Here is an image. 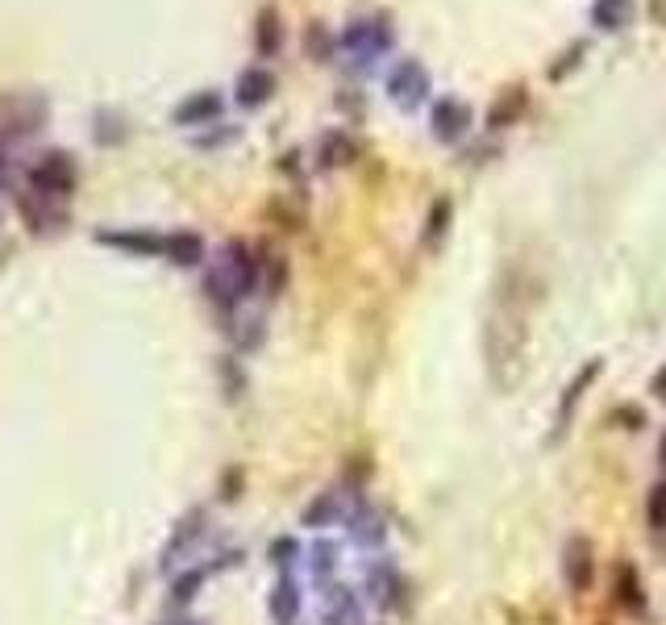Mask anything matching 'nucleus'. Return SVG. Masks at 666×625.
Returning <instances> with one entry per match:
<instances>
[{"mask_svg":"<svg viewBox=\"0 0 666 625\" xmlns=\"http://www.w3.org/2000/svg\"><path fill=\"white\" fill-rule=\"evenodd\" d=\"M221 96L208 88V92H192L184 104H175V113H171V122L175 125H208L213 117H221Z\"/></svg>","mask_w":666,"mask_h":625,"instance_id":"22","label":"nucleus"},{"mask_svg":"<svg viewBox=\"0 0 666 625\" xmlns=\"http://www.w3.org/2000/svg\"><path fill=\"white\" fill-rule=\"evenodd\" d=\"M525 104H529V92H525V88H504L496 96V104L487 109V129H508V125H517L520 113H525Z\"/></svg>","mask_w":666,"mask_h":625,"instance_id":"24","label":"nucleus"},{"mask_svg":"<svg viewBox=\"0 0 666 625\" xmlns=\"http://www.w3.org/2000/svg\"><path fill=\"white\" fill-rule=\"evenodd\" d=\"M271 96H275V76H271L267 67H246V71L238 76L233 101L242 104V109H263Z\"/></svg>","mask_w":666,"mask_h":625,"instance_id":"17","label":"nucleus"},{"mask_svg":"<svg viewBox=\"0 0 666 625\" xmlns=\"http://www.w3.org/2000/svg\"><path fill=\"white\" fill-rule=\"evenodd\" d=\"M267 613H271V625H300V613H305V592H300V580H296L291 571H284L279 580L271 583Z\"/></svg>","mask_w":666,"mask_h":625,"instance_id":"12","label":"nucleus"},{"mask_svg":"<svg viewBox=\"0 0 666 625\" xmlns=\"http://www.w3.org/2000/svg\"><path fill=\"white\" fill-rule=\"evenodd\" d=\"M471 125H475V113H471V104L458 101V96H441V101H434V109H429V134H434L441 146L462 143V138L471 134Z\"/></svg>","mask_w":666,"mask_h":625,"instance_id":"8","label":"nucleus"},{"mask_svg":"<svg viewBox=\"0 0 666 625\" xmlns=\"http://www.w3.org/2000/svg\"><path fill=\"white\" fill-rule=\"evenodd\" d=\"M520 354H525V317L508 300H500L496 312L487 317V372L500 393H508L517 384Z\"/></svg>","mask_w":666,"mask_h":625,"instance_id":"2","label":"nucleus"},{"mask_svg":"<svg viewBox=\"0 0 666 625\" xmlns=\"http://www.w3.org/2000/svg\"><path fill=\"white\" fill-rule=\"evenodd\" d=\"M96 242H101V247L129 250V254H163L166 247L163 234H150V229H101Z\"/></svg>","mask_w":666,"mask_h":625,"instance_id":"16","label":"nucleus"},{"mask_svg":"<svg viewBox=\"0 0 666 625\" xmlns=\"http://www.w3.org/2000/svg\"><path fill=\"white\" fill-rule=\"evenodd\" d=\"M429 92H434V80H429V67L421 59H400L388 71V96H392L395 109L416 113L421 104L429 101Z\"/></svg>","mask_w":666,"mask_h":625,"instance_id":"5","label":"nucleus"},{"mask_svg":"<svg viewBox=\"0 0 666 625\" xmlns=\"http://www.w3.org/2000/svg\"><path fill=\"white\" fill-rule=\"evenodd\" d=\"M337 46L358 63H371L379 55H388L395 46V30H392V18H358L342 30Z\"/></svg>","mask_w":666,"mask_h":625,"instance_id":"4","label":"nucleus"},{"mask_svg":"<svg viewBox=\"0 0 666 625\" xmlns=\"http://www.w3.org/2000/svg\"><path fill=\"white\" fill-rule=\"evenodd\" d=\"M562 583L575 596L592 592V583H596V550H592V542L583 538V534H571V538L562 542Z\"/></svg>","mask_w":666,"mask_h":625,"instance_id":"9","label":"nucleus"},{"mask_svg":"<svg viewBox=\"0 0 666 625\" xmlns=\"http://www.w3.org/2000/svg\"><path fill=\"white\" fill-rule=\"evenodd\" d=\"M342 546L333 538H317L309 546V576L317 588H330V583H337V571H342Z\"/></svg>","mask_w":666,"mask_h":625,"instance_id":"21","label":"nucleus"},{"mask_svg":"<svg viewBox=\"0 0 666 625\" xmlns=\"http://www.w3.org/2000/svg\"><path fill=\"white\" fill-rule=\"evenodd\" d=\"M354 155H358V146H354V138H351V134H342V129L321 134V143H317V163L325 167V171L354 163Z\"/></svg>","mask_w":666,"mask_h":625,"instance_id":"25","label":"nucleus"},{"mask_svg":"<svg viewBox=\"0 0 666 625\" xmlns=\"http://www.w3.org/2000/svg\"><path fill=\"white\" fill-rule=\"evenodd\" d=\"M163 254L180 268H200L205 263V238L192 234V229H175V234H166Z\"/></svg>","mask_w":666,"mask_h":625,"instance_id":"23","label":"nucleus"},{"mask_svg":"<svg viewBox=\"0 0 666 625\" xmlns=\"http://www.w3.org/2000/svg\"><path fill=\"white\" fill-rule=\"evenodd\" d=\"M351 513V504H346V492L342 488H330V492H321V497L312 500L309 509L300 513V525H309V530H325V525H337V521H346Z\"/></svg>","mask_w":666,"mask_h":625,"instance_id":"18","label":"nucleus"},{"mask_svg":"<svg viewBox=\"0 0 666 625\" xmlns=\"http://www.w3.org/2000/svg\"><path fill=\"white\" fill-rule=\"evenodd\" d=\"M321 625H367V604L351 583L321 588Z\"/></svg>","mask_w":666,"mask_h":625,"instance_id":"10","label":"nucleus"},{"mask_svg":"<svg viewBox=\"0 0 666 625\" xmlns=\"http://www.w3.org/2000/svg\"><path fill=\"white\" fill-rule=\"evenodd\" d=\"M254 46H259L263 59H275V55H279V46H284V25H279V13H275V9H263V13H259Z\"/></svg>","mask_w":666,"mask_h":625,"instance_id":"27","label":"nucleus"},{"mask_svg":"<svg viewBox=\"0 0 666 625\" xmlns=\"http://www.w3.org/2000/svg\"><path fill=\"white\" fill-rule=\"evenodd\" d=\"M592 25L600 30V34H621V30H629L633 25V18H638V4L633 0H592Z\"/></svg>","mask_w":666,"mask_h":625,"instance_id":"20","label":"nucleus"},{"mask_svg":"<svg viewBox=\"0 0 666 625\" xmlns=\"http://www.w3.org/2000/svg\"><path fill=\"white\" fill-rule=\"evenodd\" d=\"M205 525H208V513H205V509H192V513H184V518L175 521L171 538L163 542V567H171L175 559H184L187 550H192L196 542L205 538Z\"/></svg>","mask_w":666,"mask_h":625,"instance_id":"14","label":"nucleus"},{"mask_svg":"<svg viewBox=\"0 0 666 625\" xmlns=\"http://www.w3.org/2000/svg\"><path fill=\"white\" fill-rule=\"evenodd\" d=\"M617 421H629L624 430H642L645 413H642V409H633V405H621V409H617Z\"/></svg>","mask_w":666,"mask_h":625,"instance_id":"33","label":"nucleus"},{"mask_svg":"<svg viewBox=\"0 0 666 625\" xmlns=\"http://www.w3.org/2000/svg\"><path fill=\"white\" fill-rule=\"evenodd\" d=\"M579 55H587V42H575L566 55H562V63L559 67H550V80H566L575 67H579Z\"/></svg>","mask_w":666,"mask_h":625,"instance_id":"31","label":"nucleus"},{"mask_svg":"<svg viewBox=\"0 0 666 625\" xmlns=\"http://www.w3.org/2000/svg\"><path fill=\"white\" fill-rule=\"evenodd\" d=\"M76 180H80V167L67 150H46L38 163L30 167V196H38L46 205H62L67 208V196L76 192Z\"/></svg>","mask_w":666,"mask_h":625,"instance_id":"3","label":"nucleus"},{"mask_svg":"<svg viewBox=\"0 0 666 625\" xmlns=\"http://www.w3.org/2000/svg\"><path fill=\"white\" fill-rule=\"evenodd\" d=\"M450 217H455V205H450V201H434L429 217H425V234H421L425 250L441 247V238H446V229H450Z\"/></svg>","mask_w":666,"mask_h":625,"instance_id":"28","label":"nucleus"},{"mask_svg":"<svg viewBox=\"0 0 666 625\" xmlns=\"http://www.w3.org/2000/svg\"><path fill=\"white\" fill-rule=\"evenodd\" d=\"M296 559H300V542H296V538H275V542H271V562L279 567V576H284V571H291V567H296Z\"/></svg>","mask_w":666,"mask_h":625,"instance_id":"29","label":"nucleus"},{"mask_svg":"<svg viewBox=\"0 0 666 625\" xmlns=\"http://www.w3.org/2000/svg\"><path fill=\"white\" fill-rule=\"evenodd\" d=\"M242 559L238 550H229V555H221V559H213V562H196V567H187V571H180L175 580H171V601L175 604H187V601H196V592L205 588L217 571H226V567H233V562Z\"/></svg>","mask_w":666,"mask_h":625,"instance_id":"13","label":"nucleus"},{"mask_svg":"<svg viewBox=\"0 0 666 625\" xmlns=\"http://www.w3.org/2000/svg\"><path fill=\"white\" fill-rule=\"evenodd\" d=\"M612 604L624 617H638V622L650 617V592H645V580L633 559L612 562Z\"/></svg>","mask_w":666,"mask_h":625,"instance_id":"7","label":"nucleus"},{"mask_svg":"<svg viewBox=\"0 0 666 625\" xmlns=\"http://www.w3.org/2000/svg\"><path fill=\"white\" fill-rule=\"evenodd\" d=\"M650 393L658 396V400H666V363L654 372V379H650Z\"/></svg>","mask_w":666,"mask_h":625,"instance_id":"34","label":"nucleus"},{"mask_svg":"<svg viewBox=\"0 0 666 625\" xmlns=\"http://www.w3.org/2000/svg\"><path fill=\"white\" fill-rule=\"evenodd\" d=\"M658 467H663V476H666V430L658 434Z\"/></svg>","mask_w":666,"mask_h":625,"instance_id":"35","label":"nucleus"},{"mask_svg":"<svg viewBox=\"0 0 666 625\" xmlns=\"http://www.w3.org/2000/svg\"><path fill=\"white\" fill-rule=\"evenodd\" d=\"M175 625H205V622H175Z\"/></svg>","mask_w":666,"mask_h":625,"instance_id":"37","label":"nucleus"},{"mask_svg":"<svg viewBox=\"0 0 666 625\" xmlns=\"http://www.w3.org/2000/svg\"><path fill=\"white\" fill-rule=\"evenodd\" d=\"M363 592H367V601H371L375 609L395 613L400 604L409 601V580H404V571L395 567V559H375V562H367Z\"/></svg>","mask_w":666,"mask_h":625,"instance_id":"6","label":"nucleus"},{"mask_svg":"<svg viewBox=\"0 0 666 625\" xmlns=\"http://www.w3.org/2000/svg\"><path fill=\"white\" fill-rule=\"evenodd\" d=\"M233 138H238V129H217V134H200L196 146L205 150V146H226V143H233Z\"/></svg>","mask_w":666,"mask_h":625,"instance_id":"32","label":"nucleus"},{"mask_svg":"<svg viewBox=\"0 0 666 625\" xmlns=\"http://www.w3.org/2000/svg\"><path fill=\"white\" fill-rule=\"evenodd\" d=\"M0 192H4V150H0Z\"/></svg>","mask_w":666,"mask_h":625,"instance_id":"36","label":"nucleus"},{"mask_svg":"<svg viewBox=\"0 0 666 625\" xmlns=\"http://www.w3.org/2000/svg\"><path fill=\"white\" fill-rule=\"evenodd\" d=\"M18 213H21V221L30 226V234H55V229L67 221V208L46 205V201L30 196V192H18Z\"/></svg>","mask_w":666,"mask_h":625,"instance_id":"15","label":"nucleus"},{"mask_svg":"<svg viewBox=\"0 0 666 625\" xmlns=\"http://www.w3.org/2000/svg\"><path fill=\"white\" fill-rule=\"evenodd\" d=\"M600 372H604V359H592V363H583L579 372L571 375V384L562 388L559 413H554V434L550 438H562L566 430H571V421H575V413H579V400L587 396V388L600 379Z\"/></svg>","mask_w":666,"mask_h":625,"instance_id":"11","label":"nucleus"},{"mask_svg":"<svg viewBox=\"0 0 666 625\" xmlns=\"http://www.w3.org/2000/svg\"><path fill=\"white\" fill-rule=\"evenodd\" d=\"M346 530H351V538L358 542V546H367V550L388 542V525H383V518L375 513L371 504H354L351 513H346Z\"/></svg>","mask_w":666,"mask_h":625,"instance_id":"19","label":"nucleus"},{"mask_svg":"<svg viewBox=\"0 0 666 625\" xmlns=\"http://www.w3.org/2000/svg\"><path fill=\"white\" fill-rule=\"evenodd\" d=\"M333 46H337V42H333L330 34L321 30V25H309V34H305V50H309L312 59H317V63H330Z\"/></svg>","mask_w":666,"mask_h":625,"instance_id":"30","label":"nucleus"},{"mask_svg":"<svg viewBox=\"0 0 666 625\" xmlns=\"http://www.w3.org/2000/svg\"><path fill=\"white\" fill-rule=\"evenodd\" d=\"M645 534H650V542L666 555V479L650 484V497H645Z\"/></svg>","mask_w":666,"mask_h":625,"instance_id":"26","label":"nucleus"},{"mask_svg":"<svg viewBox=\"0 0 666 625\" xmlns=\"http://www.w3.org/2000/svg\"><path fill=\"white\" fill-rule=\"evenodd\" d=\"M259 284H263V259H254V247L238 242V238L217 250L205 271V296L226 317L233 309H242L250 296L259 292Z\"/></svg>","mask_w":666,"mask_h":625,"instance_id":"1","label":"nucleus"}]
</instances>
